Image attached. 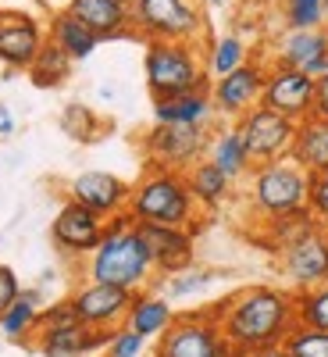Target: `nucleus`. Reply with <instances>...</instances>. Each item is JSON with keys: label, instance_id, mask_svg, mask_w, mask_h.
Wrapping results in <instances>:
<instances>
[{"label": "nucleus", "instance_id": "f257e3e1", "mask_svg": "<svg viewBox=\"0 0 328 357\" xmlns=\"http://www.w3.org/2000/svg\"><path fill=\"white\" fill-rule=\"evenodd\" d=\"M221 333L235 347L240 357H250L257 350L279 347L289 329L296 325V304H292V289L279 286H247L235 289L232 296L218 307H211Z\"/></svg>", "mask_w": 328, "mask_h": 357}, {"label": "nucleus", "instance_id": "f03ea898", "mask_svg": "<svg viewBox=\"0 0 328 357\" xmlns=\"http://www.w3.org/2000/svg\"><path fill=\"white\" fill-rule=\"evenodd\" d=\"M82 272L89 282H107V286H122V289H146L154 279V264L146 254L139 229L129 215H114L107 218V232L97 243V250L86 257Z\"/></svg>", "mask_w": 328, "mask_h": 357}, {"label": "nucleus", "instance_id": "7ed1b4c3", "mask_svg": "<svg viewBox=\"0 0 328 357\" xmlns=\"http://www.w3.org/2000/svg\"><path fill=\"white\" fill-rule=\"evenodd\" d=\"M125 215L136 225L150 222V225H186V229H193L200 207H196V200L186 186V172L146 165L143 175L132 183Z\"/></svg>", "mask_w": 328, "mask_h": 357}, {"label": "nucleus", "instance_id": "20e7f679", "mask_svg": "<svg viewBox=\"0 0 328 357\" xmlns=\"http://www.w3.org/2000/svg\"><path fill=\"white\" fill-rule=\"evenodd\" d=\"M143 75H146L150 100L189 93V89H211L203 47L186 40H150L143 54Z\"/></svg>", "mask_w": 328, "mask_h": 357}, {"label": "nucleus", "instance_id": "39448f33", "mask_svg": "<svg viewBox=\"0 0 328 357\" xmlns=\"http://www.w3.org/2000/svg\"><path fill=\"white\" fill-rule=\"evenodd\" d=\"M307 190H311V175L289 158L253 165L247 175V207L257 218L289 215L307 207Z\"/></svg>", "mask_w": 328, "mask_h": 357}, {"label": "nucleus", "instance_id": "423d86ee", "mask_svg": "<svg viewBox=\"0 0 328 357\" xmlns=\"http://www.w3.org/2000/svg\"><path fill=\"white\" fill-rule=\"evenodd\" d=\"M132 36L150 40H186L207 47V15L200 0H129Z\"/></svg>", "mask_w": 328, "mask_h": 357}, {"label": "nucleus", "instance_id": "0eeeda50", "mask_svg": "<svg viewBox=\"0 0 328 357\" xmlns=\"http://www.w3.org/2000/svg\"><path fill=\"white\" fill-rule=\"evenodd\" d=\"M154 357H240L214 311H186L175 314V321L154 340Z\"/></svg>", "mask_w": 328, "mask_h": 357}, {"label": "nucleus", "instance_id": "6e6552de", "mask_svg": "<svg viewBox=\"0 0 328 357\" xmlns=\"http://www.w3.org/2000/svg\"><path fill=\"white\" fill-rule=\"evenodd\" d=\"M207 143H211V129L207 126H157L143 136V158L146 165H161L186 172L200 158H207Z\"/></svg>", "mask_w": 328, "mask_h": 357}, {"label": "nucleus", "instance_id": "1a4fd4ad", "mask_svg": "<svg viewBox=\"0 0 328 357\" xmlns=\"http://www.w3.org/2000/svg\"><path fill=\"white\" fill-rule=\"evenodd\" d=\"M235 129L243 132V143L250 151V161L253 165H267V161H279V158H289V146H292V136H296V122L272 107H250L243 118H235Z\"/></svg>", "mask_w": 328, "mask_h": 357}, {"label": "nucleus", "instance_id": "9d476101", "mask_svg": "<svg viewBox=\"0 0 328 357\" xmlns=\"http://www.w3.org/2000/svg\"><path fill=\"white\" fill-rule=\"evenodd\" d=\"M104 232H107V218H100L97 211H89L75 200H65L50 222V240L57 254L68 261H86L104 240Z\"/></svg>", "mask_w": 328, "mask_h": 357}, {"label": "nucleus", "instance_id": "9b49d317", "mask_svg": "<svg viewBox=\"0 0 328 357\" xmlns=\"http://www.w3.org/2000/svg\"><path fill=\"white\" fill-rule=\"evenodd\" d=\"M264 75H267V61L264 57H250L240 68L211 79V100H214L218 118L235 122V118H243L250 107H257L260 93H264Z\"/></svg>", "mask_w": 328, "mask_h": 357}, {"label": "nucleus", "instance_id": "f8f14e48", "mask_svg": "<svg viewBox=\"0 0 328 357\" xmlns=\"http://www.w3.org/2000/svg\"><path fill=\"white\" fill-rule=\"evenodd\" d=\"M260 104L286 114V118H292V122H300V118L314 114V75H307L304 68H289V65L267 61Z\"/></svg>", "mask_w": 328, "mask_h": 357}, {"label": "nucleus", "instance_id": "ddd939ff", "mask_svg": "<svg viewBox=\"0 0 328 357\" xmlns=\"http://www.w3.org/2000/svg\"><path fill=\"white\" fill-rule=\"evenodd\" d=\"M139 240L150 254L154 264V275L168 279L193 268L196 261V243H193V229L186 225H150V222H139Z\"/></svg>", "mask_w": 328, "mask_h": 357}, {"label": "nucleus", "instance_id": "4468645a", "mask_svg": "<svg viewBox=\"0 0 328 357\" xmlns=\"http://www.w3.org/2000/svg\"><path fill=\"white\" fill-rule=\"evenodd\" d=\"M132 289H122V286H107V282H82L68 301L79 314V321L93 325L100 333H114L118 325H125V314L132 307Z\"/></svg>", "mask_w": 328, "mask_h": 357}, {"label": "nucleus", "instance_id": "2eb2a0df", "mask_svg": "<svg viewBox=\"0 0 328 357\" xmlns=\"http://www.w3.org/2000/svg\"><path fill=\"white\" fill-rule=\"evenodd\" d=\"M47 43V29L36 15L0 8V65L8 72H25Z\"/></svg>", "mask_w": 328, "mask_h": 357}, {"label": "nucleus", "instance_id": "dca6fc26", "mask_svg": "<svg viewBox=\"0 0 328 357\" xmlns=\"http://www.w3.org/2000/svg\"><path fill=\"white\" fill-rule=\"evenodd\" d=\"M279 272L289 279L292 289H307L328 282V229L318 225L304 240H296L279 254Z\"/></svg>", "mask_w": 328, "mask_h": 357}, {"label": "nucleus", "instance_id": "f3484780", "mask_svg": "<svg viewBox=\"0 0 328 357\" xmlns=\"http://www.w3.org/2000/svg\"><path fill=\"white\" fill-rule=\"evenodd\" d=\"M267 61L304 68L307 75H325L328 72V29H282V36L272 47Z\"/></svg>", "mask_w": 328, "mask_h": 357}, {"label": "nucleus", "instance_id": "a211bd4d", "mask_svg": "<svg viewBox=\"0 0 328 357\" xmlns=\"http://www.w3.org/2000/svg\"><path fill=\"white\" fill-rule=\"evenodd\" d=\"M129 193H132V183H125V178H118L111 172H79L68 183V200L97 211L100 218L125 215Z\"/></svg>", "mask_w": 328, "mask_h": 357}, {"label": "nucleus", "instance_id": "6ab92c4d", "mask_svg": "<svg viewBox=\"0 0 328 357\" xmlns=\"http://www.w3.org/2000/svg\"><path fill=\"white\" fill-rule=\"evenodd\" d=\"M107 336L111 333H100L86 321H68V325H54V329H40L36 350L43 357H89L107 347Z\"/></svg>", "mask_w": 328, "mask_h": 357}, {"label": "nucleus", "instance_id": "aec40b11", "mask_svg": "<svg viewBox=\"0 0 328 357\" xmlns=\"http://www.w3.org/2000/svg\"><path fill=\"white\" fill-rule=\"evenodd\" d=\"M68 11L100 43L132 36V15H129V4H122V0H68Z\"/></svg>", "mask_w": 328, "mask_h": 357}, {"label": "nucleus", "instance_id": "412c9836", "mask_svg": "<svg viewBox=\"0 0 328 357\" xmlns=\"http://www.w3.org/2000/svg\"><path fill=\"white\" fill-rule=\"evenodd\" d=\"M154 122L157 126H207V129H214L218 111L211 100V89H189V93L157 97L154 100Z\"/></svg>", "mask_w": 328, "mask_h": 357}, {"label": "nucleus", "instance_id": "4be33fe9", "mask_svg": "<svg viewBox=\"0 0 328 357\" xmlns=\"http://www.w3.org/2000/svg\"><path fill=\"white\" fill-rule=\"evenodd\" d=\"M289 161H296L307 175L328 172V118L307 114L296 122V136L289 146Z\"/></svg>", "mask_w": 328, "mask_h": 357}, {"label": "nucleus", "instance_id": "5701e85b", "mask_svg": "<svg viewBox=\"0 0 328 357\" xmlns=\"http://www.w3.org/2000/svg\"><path fill=\"white\" fill-rule=\"evenodd\" d=\"M207 158H211L232 183H240V178L250 175L253 161H250V151L243 143V132L235 129V122L221 126V129H211V143H207Z\"/></svg>", "mask_w": 328, "mask_h": 357}, {"label": "nucleus", "instance_id": "b1692460", "mask_svg": "<svg viewBox=\"0 0 328 357\" xmlns=\"http://www.w3.org/2000/svg\"><path fill=\"white\" fill-rule=\"evenodd\" d=\"M175 307H171V301L168 296H161V293H150V289H139L136 296H132V307H129V314H125V325L132 333H139L143 340H157L168 325L175 321Z\"/></svg>", "mask_w": 328, "mask_h": 357}, {"label": "nucleus", "instance_id": "393cba45", "mask_svg": "<svg viewBox=\"0 0 328 357\" xmlns=\"http://www.w3.org/2000/svg\"><path fill=\"white\" fill-rule=\"evenodd\" d=\"M186 186L200 211H214V207H221L232 197V178L211 158H200L196 165L186 168Z\"/></svg>", "mask_w": 328, "mask_h": 357}, {"label": "nucleus", "instance_id": "a878e982", "mask_svg": "<svg viewBox=\"0 0 328 357\" xmlns=\"http://www.w3.org/2000/svg\"><path fill=\"white\" fill-rule=\"evenodd\" d=\"M47 40H54L57 47L72 57V61H86V57L100 47V40L89 33V29H86L68 8L57 11V15H50V22H47Z\"/></svg>", "mask_w": 328, "mask_h": 357}, {"label": "nucleus", "instance_id": "bb28decb", "mask_svg": "<svg viewBox=\"0 0 328 357\" xmlns=\"http://www.w3.org/2000/svg\"><path fill=\"white\" fill-rule=\"evenodd\" d=\"M260 243L272 250L275 257L286 250V247H292L296 240H304L307 232H314L318 229V222H314V215L307 211V207H300V211H289V215H275V218H260Z\"/></svg>", "mask_w": 328, "mask_h": 357}, {"label": "nucleus", "instance_id": "cd10ccee", "mask_svg": "<svg viewBox=\"0 0 328 357\" xmlns=\"http://www.w3.org/2000/svg\"><path fill=\"white\" fill-rule=\"evenodd\" d=\"M40 311H43L40 293L36 289H22L15 301H11V307L0 314V333H4L8 340H29V336H36Z\"/></svg>", "mask_w": 328, "mask_h": 357}, {"label": "nucleus", "instance_id": "c85d7f7f", "mask_svg": "<svg viewBox=\"0 0 328 357\" xmlns=\"http://www.w3.org/2000/svg\"><path fill=\"white\" fill-rule=\"evenodd\" d=\"M72 65H75L72 57L57 47L54 40H47L25 72H29V79H33L36 89H57V86H65L72 79Z\"/></svg>", "mask_w": 328, "mask_h": 357}, {"label": "nucleus", "instance_id": "c756f323", "mask_svg": "<svg viewBox=\"0 0 328 357\" xmlns=\"http://www.w3.org/2000/svg\"><path fill=\"white\" fill-rule=\"evenodd\" d=\"M250 57H253V50H250V43L240 33L214 36V40H207V47H203V65H207V72H211V79L240 68L243 61H250Z\"/></svg>", "mask_w": 328, "mask_h": 357}, {"label": "nucleus", "instance_id": "7c9ffc66", "mask_svg": "<svg viewBox=\"0 0 328 357\" xmlns=\"http://www.w3.org/2000/svg\"><path fill=\"white\" fill-rule=\"evenodd\" d=\"M292 304H296V325H311V329L328 333V282L292 289Z\"/></svg>", "mask_w": 328, "mask_h": 357}, {"label": "nucleus", "instance_id": "2f4dec72", "mask_svg": "<svg viewBox=\"0 0 328 357\" xmlns=\"http://www.w3.org/2000/svg\"><path fill=\"white\" fill-rule=\"evenodd\" d=\"M61 129H65V136H72L75 143H93V139H100L104 122H100V114H97L93 107L68 104V107L61 111Z\"/></svg>", "mask_w": 328, "mask_h": 357}, {"label": "nucleus", "instance_id": "473e14b6", "mask_svg": "<svg viewBox=\"0 0 328 357\" xmlns=\"http://www.w3.org/2000/svg\"><path fill=\"white\" fill-rule=\"evenodd\" d=\"M328 22V0H282V29H321Z\"/></svg>", "mask_w": 328, "mask_h": 357}, {"label": "nucleus", "instance_id": "72a5a7b5", "mask_svg": "<svg viewBox=\"0 0 328 357\" xmlns=\"http://www.w3.org/2000/svg\"><path fill=\"white\" fill-rule=\"evenodd\" d=\"M282 347L289 357H328V333L311 329V325H292Z\"/></svg>", "mask_w": 328, "mask_h": 357}, {"label": "nucleus", "instance_id": "f704fd0d", "mask_svg": "<svg viewBox=\"0 0 328 357\" xmlns=\"http://www.w3.org/2000/svg\"><path fill=\"white\" fill-rule=\"evenodd\" d=\"M143 347H146V340L139 333H132L129 325H118V329L107 336L104 357H143Z\"/></svg>", "mask_w": 328, "mask_h": 357}, {"label": "nucleus", "instance_id": "c9c22d12", "mask_svg": "<svg viewBox=\"0 0 328 357\" xmlns=\"http://www.w3.org/2000/svg\"><path fill=\"white\" fill-rule=\"evenodd\" d=\"M214 279H218V272H193V268H186L178 275H168V296H193L203 286H211Z\"/></svg>", "mask_w": 328, "mask_h": 357}, {"label": "nucleus", "instance_id": "e433bc0d", "mask_svg": "<svg viewBox=\"0 0 328 357\" xmlns=\"http://www.w3.org/2000/svg\"><path fill=\"white\" fill-rule=\"evenodd\" d=\"M307 211L314 215L318 225L328 229V172L311 175V190H307Z\"/></svg>", "mask_w": 328, "mask_h": 357}, {"label": "nucleus", "instance_id": "4c0bfd02", "mask_svg": "<svg viewBox=\"0 0 328 357\" xmlns=\"http://www.w3.org/2000/svg\"><path fill=\"white\" fill-rule=\"evenodd\" d=\"M22 293V282L15 275V268L11 264H0V314H4L11 307V301Z\"/></svg>", "mask_w": 328, "mask_h": 357}, {"label": "nucleus", "instance_id": "58836bf2", "mask_svg": "<svg viewBox=\"0 0 328 357\" xmlns=\"http://www.w3.org/2000/svg\"><path fill=\"white\" fill-rule=\"evenodd\" d=\"M314 114L328 118V72L314 79Z\"/></svg>", "mask_w": 328, "mask_h": 357}, {"label": "nucleus", "instance_id": "ea45409f", "mask_svg": "<svg viewBox=\"0 0 328 357\" xmlns=\"http://www.w3.org/2000/svg\"><path fill=\"white\" fill-rule=\"evenodd\" d=\"M11 132H15V118L4 104H0V136H11Z\"/></svg>", "mask_w": 328, "mask_h": 357}, {"label": "nucleus", "instance_id": "a19ab883", "mask_svg": "<svg viewBox=\"0 0 328 357\" xmlns=\"http://www.w3.org/2000/svg\"><path fill=\"white\" fill-rule=\"evenodd\" d=\"M250 357H289V354H286V347L279 343V347H267V350H257V354H250Z\"/></svg>", "mask_w": 328, "mask_h": 357}, {"label": "nucleus", "instance_id": "79ce46f5", "mask_svg": "<svg viewBox=\"0 0 328 357\" xmlns=\"http://www.w3.org/2000/svg\"><path fill=\"white\" fill-rule=\"evenodd\" d=\"M200 4H203V8H221L225 0H200Z\"/></svg>", "mask_w": 328, "mask_h": 357}, {"label": "nucleus", "instance_id": "37998d69", "mask_svg": "<svg viewBox=\"0 0 328 357\" xmlns=\"http://www.w3.org/2000/svg\"><path fill=\"white\" fill-rule=\"evenodd\" d=\"M89 357H100V354H89Z\"/></svg>", "mask_w": 328, "mask_h": 357}, {"label": "nucleus", "instance_id": "c03bdc74", "mask_svg": "<svg viewBox=\"0 0 328 357\" xmlns=\"http://www.w3.org/2000/svg\"><path fill=\"white\" fill-rule=\"evenodd\" d=\"M122 4H129V0H122Z\"/></svg>", "mask_w": 328, "mask_h": 357}, {"label": "nucleus", "instance_id": "a18cd8bd", "mask_svg": "<svg viewBox=\"0 0 328 357\" xmlns=\"http://www.w3.org/2000/svg\"><path fill=\"white\" fill-rule=\"evenodd\" d=\"M325 29H328V22H325Z\"/></svg>", "mask_w": 328, "mask_h": 357}]
</instances>
